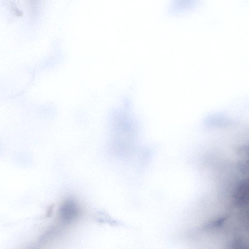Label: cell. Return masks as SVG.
<instances>
[{
	"instance_id": "cell-1",
	"label": "cell",
	"mask_w": 249,
	"mask_h": 249,
	"mask_svg": "<svg viewBox=\"0 0 249 249\" xmlns=\"http://www.w3.org/2000/svg\"><path fill=\"white\" fill-rule=\"evenodd\" d=\"M79 213V206L72 200H67L63 202L59 210L60 218L65 223H69L75 220Z\"/></svg>"
}]
</instances>
